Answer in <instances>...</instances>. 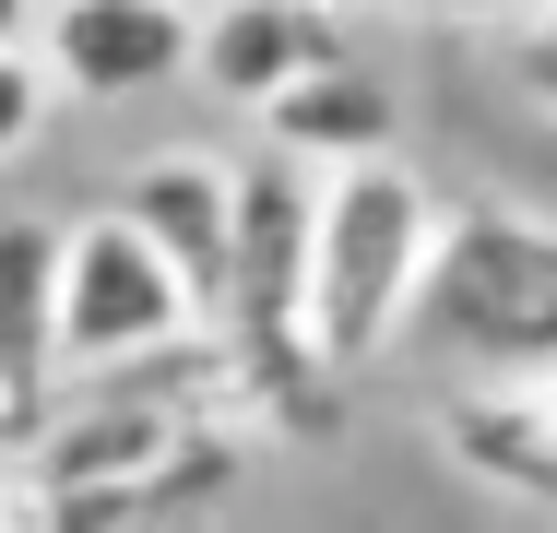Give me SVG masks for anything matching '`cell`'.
<instances>
[{
  "instance_id": "11",
  "label": "cell",
  "mask_w": 557,
  "mask_h": 533,
  "mask_svg": "<svg viewBox=\"0 0 557 533\" xmlns=\"http://www.w3.org/2000/svg\"><path fill=\"white\" fill-rule=\"evenodd\" d=\"M48 96H60V84H48L36 36H24V48H0V166H12V154H36V131H48Z\"/></svg>"
},
{
  "instance_id": "7",
  "label": "cell",
  "mask_w": 557,
  "mask_h": 533,
  "mask_svg": "<svg viewBox=\"0 0 557 533\" xmlns=\"http://www.w3.org/2000/svg\"><path fill=\"white\" fill-rule=\"evenodd\" d=\"M440 438H450V462L486 474L498 498L557 510V380H474V392H450Z\"/></svg>"
},
{
  "instance_id": "5",
  "label": "cell",
  "mask_w": 557,
  "mask_h": 533,
  "mask_svg": "<svg viewBox=\"0 0 557 533\" xmlns=\"http://www.w3.org/2000/svg\"><path fill=\"white\" fill-rule=\"evenodd\" d=\"M309 60H356V48H344V0H202L190 72H202L225 107H273Z\"/></svg>"
},
{
  "instance_id": "10",
  "label": "cell",
  "mask_w": 557,
  "mask_h": 533,
  "mask_svg": "<svg viewBox=\"0 0 557 533\" xmlns=\"http://www.w3.org/2000/svg\"><path fill=\"white\" fill-rule=\"evenodd\" d=\"M498 72H510V96L534 107V119H557V0H522V24H510Z\"/></svg>"
},
{
  "instance_id": "12",
  "label": "cell",
  "mask_w": 557,
  "mask_h": 533,
  "mask_svg": "<svg viewBox=\"0 0 557 533\" xmlns=\"http://www.w3.org/2000/svg\"><path fill=\"white\" fill-rule=\"evenodd\" d=\"M404 12H428V24H486V12H522V0H404Z\"/></svg>"
},
{
  "instance_id": "8",
  "label": "cell",
  "mask_w": 557,
  "mask_h": 533,
  "mask_svg": "<svg viewBox=\"0 0 557 533\" xmlns=\"http://www.w3.org/2000/svg\"><path fill=\"white\" fill-rule=\"evenodd\" d=\"M48 380H60V225L0 213V404L12 426H36Z\"/></svg>"
},
{
  "instance_id": "9",
  "label": "cell",
  "mask_w": 557,
  "mask_h": 533,
  "mask_svg": "<svg viewBox=\"0 0 557 533\" xmlns=\"http://www.w3.org/2000/svg\"><path fill=\"white\" fill-rule=\"evenodd\" d=\"M261 119H273V142H285V154H309V166H333V154H380V142L404 131L392 84H380V72H356V60H309L285 96L261 107Z\"/></svg>"
},
{
  "instance_id": "13",
  "label": "cell",
  "mask_w": 557,
  "mask_h": 533,
  "mask_svg": "<svg viewBox=\"0 0 557 533\" xmlns=\"http://www.w3.org/2000/svg\"><path fill=\"white\" fill-rule=\"evenodd\" d=\"M36 36V0H0V48H24Z\"/></svg>"
},
{
  "instance_id": "1",
  "label": "cell",
  "mask_w": 557,
  "mask_h": 533,
  "mask_svg": "<svg viewBox=\"0 0 557 533\" xmlns=\"http://www.w3.org/2000/svg\"><path fill=\"white\" fill-rule=\"evenodd\" d=\"M428 237H440V202H428V178L392 142L321 166V202H309V344H321L333 380L344 368H380L404 344Z\"/></svg>"
},
{
  "instance_id": "4",
  "label": "cell",
  "mask_w": 557,
  "mask_h": 533,
  "mask_svg": "<svg viewBox=\"0 0 557 533\" xmlns=\"http://www.w3.org/2000/svg\"><path fill=\"white\" fill-rule=\"evenodd\" d=\"M190 36H202V0H36V60L84 107L190 84Z\"/></svg>"
},
{
  "instance_id": "6",
  "label": "cell",
  "mask_w": 557,
  "mask_h": 533,
  "mask_svg": "<svg viewBox=\"0 0 557 533\" xmlns=\"http://www.w3.org/2000/svg\"><path fill=\"white\" fill-rule=\"evenodd\" d=\"M119 213L178 261V285H190L202 320H214L225 249H237V166H214V154H154V166H131V178H119Z\"/></svg>"
},
{
  "instance_id": "3",
  "label": "cell",
  "mask_w": 557,
  "mask_h": 533,
  "mask_svg": "<svg viewBox=\"0 0 557 533\" xmlns=\"http://www.w3.org/2000/svg\"><path fill=\"white\" fill-rule=\"evenodd\" d=\"M190 320H202V297L178 285V261H166L119 202L84 213V225H60V368H72V380L178 344Z\"/></svg>"
},
{
  "instance_id": "2",
  "label": "cell",
  "mask_w": 557,
  "mask_h": 533,
  "mask_svg": "<svg viewBox=\"0 0 557 533\" xmlns=\"http://www.w3.org/2000/svg\"><path fill=\"white\" fill-rule=\"evenodd\" d=\"M404 344H428L474 380H557V225L510 202L440 213Z\"/></svg>"
}]
</instances>
